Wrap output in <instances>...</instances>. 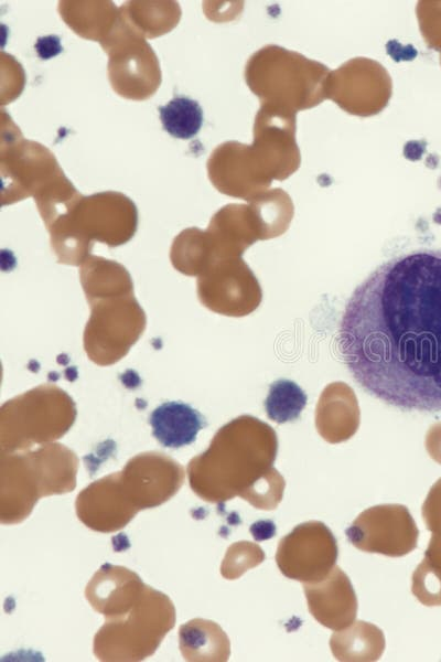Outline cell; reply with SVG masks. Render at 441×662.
<instances>
[{
    "label": "cell",
    "instance_id": "obj_2",
    "mask_svg": "<svg viewBox=\"0 0 441 662\" xmlns=\"http://www.w3.org/2000/svg\"><path fill=\"white\" fill-rule=\"evenodd\" d=\"M149 424L153 437L166 448H181L192 444L205 426L204 417L182 402H165L155 407Z\"/></svg>",
    "mask_w": 441,
    "mask_h": 662
},
{
    "label": "cell",
    "instance_id": "obj_4",
    "mask_svg": "<svg viewBox=\"0 0 441 662\" xmlns=\"http://www.w3.org/2000/svg\"><path fill=\"white\" fill-rule=\"evenodd\" d=\"M308 402L305 392L293 381L280 378L271 383L263 406L267 416L278 424L297 419Z\"/></svg>",
    "mask_w": 441,
    "mask_h": 662
},
{
    "label": "cell",
    "instance_id": "obj_3",
    "mask_svg": "<svg viewBox=\"0 0 441 662\" xmlns=\"http://www.w3.org/2000/svg\"><path fill=\"white\" fill-rule=\"evenodd\" d=\"M163 129L179 139H191L201 129L203 109L200 104L186 96H175L159 107Z\"/></svg>",
    "mask_w": 441,
    "mask_h": 662
},
{
    "label": "cell",
    "instance_id": "obj_1",
    "mask_svg": "<svg viewBox=\"0 0 441 662\" xmlns=\"http://www.w3.org/2000/svg\"><path fill=\"white\" fill-rule=\"evenodd\" d=\"M337 340L366 393L402 410L441 412V249L376 267L348 298Z\"/></svg>",
    "mask_w": 441,
    "mask_h": 662
},
{
    "label": "cell",
    "instance_id": "obj_5",
    "mask_svg": "<svg viewBox=\"0 0 441 662\" xmlns=\"http://www.w3.org/2000/svg\"><path fill=\"white\" fill-rule=\"evenodd\" d=\"M35 50L42 60H47L57 55L62 46L56 35H47L37 39Z\"/></svg>",
    "mask_w": 441,
    "mask_h": 662
},
{
    "label": "cell",
    "instance_id": "obj_6",
    "mask_svg": "<svg viewBox=\"0 0 441 662\" xmlns=\"http://www.w3.org/2000/svg\"><path fill=\"white\" fill-rule=\"evenodd\" d=\"M250 532L255 540L262 541L272 537L276 528L271 521H259L251 525Z\"/></svg>",
    "mask_w": 441,
    "mask_h": 662
}]
</instances>
